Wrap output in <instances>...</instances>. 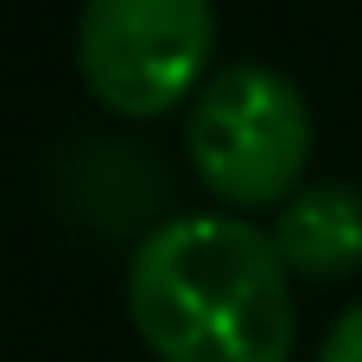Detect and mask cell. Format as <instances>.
<instances>
[{
  "label": "cell",
  "mask_w": 362,
  "mask_h": 362,
  "mask_svg": "<svg viewBox=\"0 0 362 362\" xmlns=\"http://www.w3.org/2000/svg\"><path fill=\"white\" fill-rule=\"evenodd\" d=\"M210 45V0H83L76 19V70L89 95L134 121L197 95Z\"/></svg>",
  "instance_id": "3"
},
{
  "label": "cell",
  "mask_w": 362,
  "mask_h": 362,
  "mask_svg": "<svg viewBox=\"0 0 362 362\" xmlns=\"http://www.w3.org/2000/svg\"><path fill=\"white\" fill-rule=\"evenodd\" d=\"M185 146L210 197L229 210L286 204L312 159V108L274 64H229L191 95Z\"/></svg>",
  "instance_id": "2"
},
{
  "label": "cell",
  "mask_w": 362,
  "mask_h": 362,
  "mask_svg": "<svg viewBox=\"0 0 362 362\" xmlns=\"http://www.w3.org/2000/svg\"><path fill=\"white\" fill-rule=\"evenodd\" d=\"M318 362H362V305H350V312H344V318L325 331Z\"/></svg>",
  "instance_id": "5"
},
{
  "label": "cell",
  "mask_w": 362,
  "mask_h": 362,
  "mask_svg": "<svg viewBox=\"0 0 362 362\" xmlns=\"http://www.w3.org/2000/svg\"><path fill=\"white\" fill-rule=\"evenodd\" d=\"M127 318L159 362H286L299 337L274 235L229 210L165 216L140 235Z\"/></svg>",
  "instance_id": "1"
},
{
  "label": "cell",
  "mask_w": 362,
  "mask_h": 362,
  "mask_svg": "<svg viewBox=\"0 0 362 362\" xmlns=\"http://www.w3.org/2000/svg\"><path fill=\"white\" fill-rule=\"evenodd\" d=\"M274 248L286 274L344 280L362 267V191L350 185H299L274 216Z\"/></svg>",
  "instance_id": "4"
}]
</instances>
